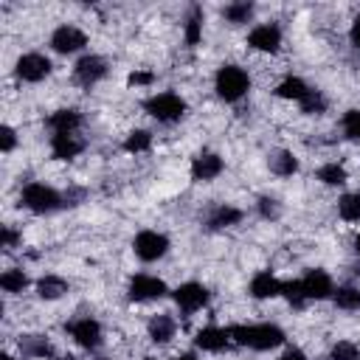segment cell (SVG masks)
<instances>
[{
    "instance_id": "836d02e7",
    "label": "cell",
    "mask_w": 360,
    "mask_h": 360,
    "mask_svg": "<svg viewBox=\"0 0 360 360\" xmlns=\"http://www.w3.org/2000/svg\"><path fill=\"white\" fill-rule=\"evenodd\" d=\"M329 360H357V346L349 343V340H340V343L332 346Z\"/></svg>"
},
{
    "instance_id": "4316f807",
    "label": "cell",
    "mask_w": 360,
    "mask_h": 360,
    "mask_svg": "<svg viewBox=\"0 0 360 360\" xmlns=\"http://www.w3.org/2000/svg\"><path fill=\"white\" fill-rule=\"evenodd\" d=\"M200 37H202V11L194 6L191 14H188V20H186V42L188 45H197Z\"/></svg>"
},
{
    "instance_id": "2e32d148",
    "label": "cell",
    "mask_w": 360,
    "mask_h": 360,
    "mask_svg": "<svg viewBox=\"0 0 360 360\" xmlns=\"http://www.w3.org/2000/svg\"><path fill=\"white\" fill-rule=\"evenodd\" d=\"M228 340H231V332L228 329H219V326H205L194 338V343L200 349H205V352H222L228 346Z\"/></svg>"
},
{
    "instance_id": "52a82bcc",
    "label": "cell",
    "mask_w": 360,
    "mask_h": 360,
    "mask_svg": "<svg viewBox=\"0 0 360 360\" xmlns=\"http://www.w3.org/2000/svg\"><path fill=\"white\" fill-rule=\"evenodd\" d=\"M17 76L22 82H42L48 73H51V59L42 56V53H22L17 59Z\"/></svg>"
},
{
    "instance_id": "ac0fdd59",
    "label": "cell",
    "mask_w": 360,
    "mask_h": 360,
    "mask_svg": "<svg viewBox=\"0 0 360 360\" xmlns=\"http://www.w3.org/2000/svg\"><path fill=\"white\" fill-rule=\"evenodd\" d=\"M250 295H253V298H273V295H281V281H278L273 273L262 270V273H256L253 281H250Z\"/></svg>"
},
{
    "instance_id": "8d00e7d4",
    "label": "cell",
    "mask_w": 360,
    "mask_h": 360,
    "mask_svg": "<svg viewBox=\"0 0 360 360\" xmlns=\"http://www.w3.org/2000/svg\"><path fill=\"white\" fill-rule=\"evenodd\" d=\"M14 143H17L14 129H11V127H3V129H0V149H3V152H11Z\"/></svg>"
},
{
    "instance_id": "5bb4252c",
    "label": "cell",
    "mask_w": 360,
    "mask_h": 360,
    "mask_svg": "<svg viewBox=\"0 0 360 360\" xmlns=\"http://www.w3.org/2000/svg\"><path fill=\"white\" fill-rule=\"evenodd\" d=\"M82 149H84V141H82L76 132H56V135L51 138V152H53V158H59V160H70V158H76Z\"/></svg>"
},
{
    "instance_id": "bcb514c9",
    "label": "cell",
    "mask_w": 360,
    "mask_h": 360,
    "mask_svg": "<svg viewBox=\"0 0 360 360\" xmlns=\"http://www.w3.org/2000/svg\"><path fill=\"white\" fill-rule=\"evenodd\" d=\"M146 360H152V357H146Z\"/></svg>"
},
{
    "instance_id": "ee69618b",
    "label": "cell",
    "mask_w": 360,
    "mask_h": 360,
    "mask_svg": "<svg viewBox=\"0 0 360 360\" xmlns=\"http://www.w3.org/2000/svg\"><path fill=\"white\" fill-rule=\"evenodd\" d=\"M0 360H17V357H11V354H3V357H0Z\"/></svg>"
},
{
    "instance_id": "7402d4cb",
    "label": "cell",
    "mask_w": 360,
    "mask_h": 360,
    "mask_svg": "<svg viewBox=\"0 0 360 360\" xmlns=\"http://www.w3.org/2000/svg\"><path fill=\"white\" fill-rule=\"evenodd\" d=\"M267 163H270V169H273L276 174H281V177H290V174L298 172V160H295V155L287 152V149L273 152V155L267 158Z\"/></svg>"
},
{
    "instance_id": "b9f144b4",
    "label": "cell",
    "mask_w": 360,
    "mask_h": 360,
    "mask_svg": "<svg viewBox=\"0 0 360 360\" xmlns=\"http://www.w3.org/2000/svg\"><path fill=\"white\" fill-rule=\"evenodd\" d=\"M177 360H197V357H194V354H180Z\"/></svg>"
},
{
    "instance_id": "7a4b0ae2",
    "label": "cell",
    "mask_w": 360,
    "mask_h": 360,
    "mask_svg": "<svg viewBox=\"0 0 360 360\" xmlns=\"http://www.w3.org/2000/svg\"><path fill=\"white\" fill-rule=\"evenodd\" d=\"M214 87H217V96L225 98V101H239L248 87H250V79L248 73L239 68V65H222L214 76Z\"/></svg>"
},
{
    "instance_id": "e575fe53",
    "label": "cell",
    "mask_w": 360,
    "mask_h": 360,
    "mask_svg": "<svg viewBox=\"0 0 360 360\" xmlns=\"http://www.w3.org/2000/svg\"><path fill=\"white\" fill-rule=\"evenodd\" d=\"M343 132L352 138V141H360V110H349L343 115Z\"/></svg>"
},
{
    "instance_id": "f546056e",
    "label": "cell",
    "mask_w": 360,
    "mask_h": 360,
    "mask_svg": "<svg viewBox=\"0 0 360 360\" xmlns=\"http://www.w3.org/2000/svg\"><path fill=\"white\" fill-rule=\"evenodd\" d=\"M298 104H301V110H304L307 115H318V112L326 110V98H323V93H321V90H312V87H309V93H307Z\"/></svg>"
},
{
    "instance_id": "6da1fadb",
    "label": "cell",
    "mask_w": 360,
    "mask_h": 360,
    "mask_svg": "<svg viewBox=\"0 0 360 360\" xmlns=\"http://www.w3.org/2000/svg\"><path fill=\"white\" fill-rule=\"evenodd\" d=\"M228 332L239 346H250V349H259V352H267V349H276V346L284 343V332L276 323H253V326L236 323Z\"/></svg>"
},
{
    "instance_id": "d590c367",
    "label": "cell",
    "mask_w": 360,
    "mask_h": 360,
    "mask_svg": "<svg viewBox=\"0 0 360 360\" xmlns=\"http://www.w3.org/2000/svg\"><path fill=\"white\" fill-rule=\"evenodd\" d=\"M256 205H259V214H262L264 219H276V217L281 214V205H278V200H273V197H262Z\"/></svg>"
},
{
    "instance_id": "d6986e66",
    "label": "cell",
    "mask_w": 360,
    "mask_h": 360,
    "mask_svg": "<svg viewBox=\"0 0 360 360\" xmlns=\"http://www.w3.org/2000/svg\"><path fill=\"white\" fill-rule=\"evenodd\" d=\"M65 292H68V281H65L62 276L48 273V276H42V278L37 281V295L45 298V301H56V298H62Z\"/></svg>"
},
{
    "instance_id": "cb8c5ba5",
    "label": "cell",
    "mask_w": 360,
    "mask_h": 360,
    "mask_svg": "<svg viewBox=\"0 0 360 360\" xmlns=\"http://www.w3.org/2000/svg\"><path fill=\"white\" fill-rule=\"evenodd\" d=\"M20 349H22L25 357H51V354H53L51 343H48L45 338H37V335H25V338H20Z\"/></svg>"
},
{
    "instance_id": "484cf974",
    "label": "cell",
    "mask_w": 360,
    "mask_h": 360,
    "mask_svg": "<svg viewBox=\"0 0 360 360\" xmlns=\"http://www.w3.org/2000/svg\"><path fill=\"white\" fill-rule=\"evenodd\" d=\"M25 284H28V276L22 273V270H6L3 276H0V287L6 290V292H22L25 290Z\"/></svg>"
},
{
    "instance_id": "4fadbf2b",
    "label": "cell",
    "mask_w": 360,
    "mask_h": 360,
    "mask_svg": "<svg viewBox=\"0 0 360 360\" xmlns=\"http://www.w3.org/2000/svg\"><path fill=\"white\" fill-rule=\"evenodd\" d=\"M301 287H304L307 301H309V298L323 301V298H329V295L335 292L332 278H329V273H326V270H309V273L301 278Z\"/></svg>"
},
{
    "instance_id": "60d3db41",
    "label": "cell",
    "mask_w": 360,
    "mask_h": 360,
    "mask_svg": "<svg viewBox=\"0 0 360 360\" xmlns=\"http://www.w3.org/2000/svg\"><path fill=\"white\" fill-rule=\"evenodd\" d=\"M352 42H354V45L360 48V17H357V20L352 22Z\"/></svg>"
},
{
    "instance_id": "d4e9b609",
    "label": "cell",
    "mask_w": 360,
    "mask_h": 360,
    "mask_svg": "<svg viewBox=\"0 0 360 360\" xmlns=\"http://www.w3.org/2000/svg\"><path fill=\"white\" fill-rule=\"evenodd\" d=\"M338 211L346 222H360V194H343L338 200Z\"/></svg>"
},
{
    "instance_id": "30bf717a",
    "label": "cell",
    "mask_w": 360,
    "mask_h": 360,
    "mask_svg": "<svg viewBox=\"0 0 360 360\" xmlns=\"http://www.w3.org/2000/svg\"><path fill=\"white\" fill-rule=\"evenodd\" d=\"M174 301L183 312H194V309H202L208 304V290L197 281H186L174 290Z\"/></svg>"
},
{
    "instance_id": "1f68e13d",
    "label": "cell",
    "mask_w": 360,
    "mask_h": 360,
    "mask_svg": "<svg viewBox=\"0 0 360 360\" xmlns=\"http://www.w3.org/2000/svg\"><path fill=\"white\" fill-rule=\"evenodd\" d=\"M149 146H152V135H149L146 129H135V132H129L127 141H124V149H127V152H146Z\"/></svg>"
},
{
    "instance_id": "83f0119b",
    "label": "cell",
    "mask_w": 360,
    "mask_h": 360,
    "mask_svg": "<svg viewBox=\"0 0 360 360\" xmlns=\"http://www.w3.org/2000/svg\"><path fill=\"white\" fill-rule=\"evenodd\" d=\"M318 180H323L326 186H343L346 183V169L340 163H326L318 169Z\"/></svg>"
},
{
    "instance_id": "74e56055",
    "label": "cell",
    "mask_w": 360,
    "mask_h": 360,
    "mask_svg": "<svg viewBox=\"0 0 360 360\" xmlns=\"http://www.w3.org/2000/svg\"><path fill=\"white\" fill-rule=\"evenodd\" d=\"M17 242H20L17 231H14L11 225H6V228H3V248H17Z\"/></svg>"
},
{
    "instance_id": "f6af8a7d",
    "label": "cell",
    "mask_w": 360,
    "mask_h": 360,
    "mask_svg": "<svg viewBox=\"0 0 360 360\" xmlns=\"http://www.w3.org/2000/svg\"><path fill=\"white\" fill-rule=\"evenodd\" d=\"M56 360H76V357H70V354H68V357H56Z\"/></svg>"
},
{
    "instance_id": "9c48e42d",
    "label": "cell",
    "mask_w": 360,
    "mask_h": 360,
    "mask_svg": "<svg viewBox=\"0 0 360 360\" xmlns=\"http://www.w3.org/2000/svg\"><path fill=\"white\" fill-rule=\"evenodd\" d=\"M73 76H76L79 84L90 87V84H96V82H101V79L107 76V62H104L101 56H96V53H87V56H82V59L76 62Z\"/></svg>"
},
{
    "instance_id": "f1b7e54d",
    "label": "cell",
    "mask_w": 360,
    "mask_h": 360,
    "mask_svg": "<svg viewBox=\"0 0 360 360\" xmlns=\"http://www.w3.org/2000/svg\"><path fill=\"white\" fill-rule=\"evenodd\" d=\"M335 304L340 309H360V290L357 287H338L335 290Z\"/></svg>"
},
{
    "instance_id": "44dd1931",
    "label": "cell",
    "mask_w": 360,
    "mask_h": 360,
    "mask_svg": "<svg viewBox=\"0 0 360 360\" xmlns=\"http://www.w3.org/2000/svg\"><path fill=\"white\" fill-rule=\"evenodd\" d=\"M48 127L53 132H76L82 127V115H79V110H56L48 118Z\"/></svg>"
},
{
    "instance_id": "e0dca14e",
    "label": "cell",
    "mask_w": 360,
    "mask_h": 360,
    "mask_svg": "<svg viewBox=\"0 0 360 360\" xmlns=\"http://www.w3.org/2000/svg\"><path fill=\"white\" fill-rule=\"evenodd\" d=\"M239 219H242V211H239V208H233V205H217V208H211V214L205 217V225H208L211 231H222V228L236 225Z\"/></svg>"
},
{
    "instance_id": "d6a6232c",
    "label": "cell",
    "mask_w": 360,
    "mask_h": 360,
    "mask_svg": "<svg viewBox=\"0 0 360 360\" xmlns=\"http://www.w3.org/2000/svg\"><path fill=\"white\" fill-rule=\"evenodd\" d=\"M281 295H284L292 307H304V301H307L301 281H281Z\"/></svg>"
},
{
    "instance_id": "603a6c76",
    "label": "cell",
    "mask_w": 360,
    "mask_h": 360,
    "mask_svg": "<svg viewBox=\"0 0 360 360\" xmlns=\"http://www.w3.org/2000/svg\"><path fill=\"white\" fill-rule=\"evenodd\" d=\"M307 93H309V87H307L304 79H298V76H287V79H281L278 87H276V96H278V98H295V101H301Z\"/></svg>"
},
{
    "instance_id": "7bdbcfd3",
    "label": "cell",
    "mask_w": 360,
    "mask_h": 360,
    "mask_svg": "<svg viewBox=\"0 0 360 360\" xmlns=\"http://www.w3.org/2000/svg\"><path fill=\"white\" fill-rule=\"evenodd\" d=\"M354 250H357V253H360V236H357V239H354Z\"/></svg>"
},
{
    "instance_id": "ffe728a7",
    "label": "cell",
    "mask_w": 360,
    "mask_h": 360,
    "mask_svg": "<svg viewBox=\"0 0 360 360\" xmlns=\"http://www.w3.org/2000/svg\"><path fill=\"white\" fill-rule=\"evenodd\" d=\"M174 329H177V323H174V318H172L169 312H160V315H155V318L149 321V338H152L155 343L172 340V338H174Z\"/></svg>"
},
{
    "instance_id": "ba28073f",
    "label": "cell",
    "mask_w": 360,
    "mask_h": 360,
    "mask_svg": "<svg viewBox=\"0 0 360 360\" xmlns=\"http://www.w3.org/2000/svg\"><path fill=\"white\" fill-rule=\"evenodd\" d=\"M127 292H129L132 301H152V298L166 295V284H163L158 276H146V273H141V276H132Z\"/></svg>"
},
{
    "instance_id": "5b68a950",
    "label": "cell",
    "mask_w": 360,
    "mask_h": 360,
    "mask_svg": "<svg viewBox=\"0 0 360 360\" xmlns=\"http://www.w3.org/2000/svg\"><path fill=\"white\" fill-rule=\"evenodd\" d=\"M132 248H135L138 259L155 262V259H160V256L169 250V239H166L163 233H158V231H141V233L135 236Z\"/></svg>"
},
{
    "instance_id": "9a60e30c",
    "label": "cell",
    "mask_w": 360,
    "mask_h": 360,
    "mask_svg": "<svg viewBox=\"0 0 360 360\" xmlns=\"http://www.w3.org/2000/svg\"><path fill=\"white\" fill-rule=\"evenodd\" d=\"M222 166H225V163H222L219 155H214V152H202V155H197L194 163H191V177L200 180V183L214 180V177L222 172Z\"/></svg>"
},
{
    "instance_id": "4dcf8cb0",
    "label": "cell",
    "mask_w": 360,
    "mask_h": 360,
    "mask_svg": "<svg viewBox=\"0 0 360 360\" xmlns=\"http://www.w3.org/2000/svg\"><path fill=\"white\" fill-rule=\"evenodd\" d=\"M250 14H253V3H231V6H225V11H222V17H225L228 22H248Z\"/></svg>"
},
{
    "instance_id": "277c9868",
    "label": "cell",
    "mask_w": 360,
    "mask_h": 360,
    "mask_svg": "<svg viewBox=\"0 0 360 360\" xmlns=\"http://www.w3.org/2000/svg\"><path fill=\"white\" fill-rule=\"evenodd\" d=\"M143 110H146L152 118H158V121H163V124H172V121H180V118H183L186 101H183L177 93H158V96H152V98L143 101Z\"/></svg>"
},
{
    "instance_id": "ab89813d",
    "label": "cell",
    "mask_w": 360,
    "mask_h": 360,
    "mask_svg": "<svg viewBox=\"0 0 360 360\" xmlns=\"http://www.w3.org/2000/svg\"><path fill=\"white\" fill-rule=\"evenodd\" d=\"M278 360H307V354H304L301 349H287V352H284Z\"/></svg>"
},
{
    "instance_id": "3957f363",
    "label": "cell",
    "mask_w": 360,
    "mask_h": 360,
    "mask_svg": "<svg viewBox=\"0 0 360 360\" xmlns=\"http://www.w3.org/2000/svg\"><path fill=\"white\" fill-rule=\"evenodd\" d=\"M22 205L34 214H51V211L65 205V197L45 183H28L22 188Z\"/></svg>"
},
{
    "instance_id": "7c38bea8",
    "label": "cell",
    "mask_w": 360,
    "mask_h": 360,
    "mask_svg": "<svg viewBox=\"0 0 360 360\" xmlns=\"http://www.w3.org/2000/svg\"><path fill=\"white\" fill-rule=\"evenodd\" d=\"M68 332H70V338H73L82 349H96V346L101 343V326H98V321H93V318H79V321H73V323L68 326Z\"/></svg>"
},
{
    "instance_id": "8fae6325",
    "label": "cell",
    "mask_w": 360,
    "mask_h": 360,
    "mask_svg": "<svg viewBox=\"0 0 360 360\" xmlns=\"http://www.w3.org/2000/svg\"><path fill=\"white\" fill-rule=\"evenodd\" d=\"M248 45H250V48H256V51L276 53V51L281 48V31H278V25H273V22L256 25V28L248 34Z\"/></svg>"
},
{
    "instance_id": "f35d334b",
    "label": "cell",
    "mask_w": 360,
    "mask_h": 360,
    "mask_svg": "<svg viewBox=\"0 0 360 360\" xmlns=\"http://www.w3.org/2000/svg\"><path fill=\"white\" fill-rule=\"evenodd\" d=\"M127 82H129V84H149V82H152V73H146V70H135V73H129Z\"/></svg>"
},
{
    "instance_id": "8992f818",
    "label": "cell",
    "mask_w": 360,
    "mask_h": 360,
    "mask_svg": "<svg viewBox=\"0 0 360 360\" xmlns=\"http://www.w3.org/2000/svg\"><path fill=\"white\" fill-rule=\"evenodd\" d=\"M87 45V34L76 25H59L53 34H51V48L56 53H76Z\"/></svg>"
}]
</instances>
